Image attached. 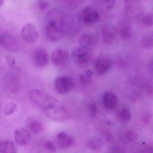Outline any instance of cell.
Listing matches in <instances>:
<instances>
[{
	"label": "cell",
	"instance_id": "obj_28",
	"mask_svg": "<svg viewBox=\"0 0 153 153\" xmlns=\"http://www.w3.org/2000/svg\"><path fill=\"white\" fill-rule=\"evenodd\" d=\"M38 8L40 10L45 11L48 9L49 4L48 2L46 0H38L37 2Z\"/></svg>",
	"mask_w": 153,
	"mask_h": 153
},
{
	"label": "cell",
	"instance_id": "obj_5",
	"mask_svg": "<svg viewBox=\"0 0 153 153\" xmlns=\"http://www.w3.org/2000/svg\"><path fill=\"white\" fill-rule=\"evenodd\" d=\"M56 90L60 94H66L71 91L74 85L73 79L67 75H59L55 79Z\"/></svg>",
	"mask_w": 153,
	"mask_h": 153
},
{
	"label": "cell",
	"instance_id": "obj_3",
	"mask_svg": "<svg viewBox=\"0 0 153 153\" xmlns=\"http://www.w3.org/2000/svg\"><path fill=\"white\" fill-rule=\"evenodd\" d=\"M80 22L86 26H91L98 23L101 20L100 13L91 5H87L81 9L78 14Z\"/></svg>",
	"mask_w": 153,
	"mask_h": 153
},
{
	"label": "cell",
	"instance_id": "obj_31",
	"mask_svg": "<svg viewBox=\"0 0 153 153\" xmlns=\"http://www.w3.org/2000/svg\"><path fill=\"white\" fill-rule=\"evenodd\" d=\"M103 137L108 143H110L113 140V135L112 133L107 129H104L102 132Z\"/></svg>",
	"mask_w": 153,
	"mask_h": 153
},
{
	"label": "cell",
	"instance_id": "obj_1",
	"mask_svg": "<svg viewBox=\"0 0 153 153\" xmlns=\"http://www.w3.org/2000/svg\"><path fill=\"white\" fill-rule=\"evenodd\" d=\"M45 32L50 41L56 42L62 37L64 32L65 16L62 11L54 9L49 12L45 19Z\"/></svg>",
	"mask_w": 153,
	"mask_h": 153
},
{
	"label": "cell",
	"instance_id": "obj_9",
	"mask_svg": "<svg viewBox=\"0 0 153 153\" xmlns=\"http://www.w3.org/2000/svg\"><path fill=\"white\" fill-rule=\"evenodd\" d=\"M32 58L34 64L40 68L46 66L49 61L47 51L42 48L36 49L33 51Z\"/></svg>",
	"mask_w": 153,
	"mask_h": 153
},
{
	"label": "cell",
	"instance_id": "obj_11",
	"mask_svg": "<svg viewBox=\"0 0 153 153\" xmlns=\"http://www.w3.org/2000/svg\"><path fill=\"white\" fill-rule=\"evenodd\" d=\"M112 65V61L109 57L102 55L97 58L94 64V67L97 73L102 75L110 70Z\"/></svg>",
	"mask_w": 153,
	"mask_h": 153
},
{
	"label": "cell",
	"instance_id": "obj_32",
	"mask_svg": "<svg viewBox=\"0 0 153 153\" xmlns=\"http://www.w3.org/2000/svg\"><path fill=\"white\" fill-rule=\"evenodd\" d=\"M6 62L10 66H13L15 63V59L12 56H8L6 57Z\"/></svg>",
	"mask_w": 153,
	"mask_h": 153
},
{
	"label": "cell",
	"instance_id": "obj_12",
	"mask_svg": "<svg viewBox=\"0 0 153 153\" xmlns=\"http://www.w3.org/2000/svg\"><path fill=\"white\" fill-rule=\"evenodd\" d=\"M55 142L59 148L66 149L75 144L74 138L67 132H61L56 136Z\"/></svg>",
	"mask_w": 153,
	"mask_h": 153
},
{
	"label": "cell",
	"instance_id": "obj_20",
	"mask_svg": "<svg viewBox=\"0 0 153 153\" xmlns=\"http://www.w3.org/2000/svg\"><path fill=\"white\" fill-rule=\"evenodd\" d=\"M104 146L103 140L98 137H92L87 142V147L92 151H101L103 149Z\"/></svg>",
	"mask_w": 153,
	"mask_h": 153
},
{
	"label": "cell",
	"instance_id": "obj_29",
	"mask_svg": "<svg viewBox=\"0 0 153 153\" xmlns=\"http://www.w3.org/2000/svg\"><path fill=\"white\" fill-rule=\"evenodd\" d=\"M44 146L48 151L51 152H56V147L55 144L50 141H47L45 142Z\"/></svg>",
	"mask_w": 153,
	"mask_h": 153
},
{
	"label": "cell",
	"instance_id": "obj_27",
	"mask_svg": "<svg viewBox=\"0 0 153 153\" xmlns=\"http://www.w3.org/2000/svg\"><path fill=\"white\" fill-rule=\"evenodd\" d=\"M89 111L91 117L94 118L96 116L98 112V108L95 101H92L89 104Z\"/></svg>",
	"mask_w": 153,
	"mask_h": 153
},
{
	"label": "cell",
	"instance_id": "obj_2",
	"mask_svg": "<svg viewBox=\"0 0 153 153\" xmlns=\"http://www.w3.org/2000/svg\"><path fill=\"white\" fill-rule=\"evenodd\" d=\"M29 95L32 102L43 109L62 105L56 98L48 93L40 90L37 89L31 90Z\"/></svg>",
	"mask_w": 153,
	"mask_h": 153
},
{
	"label": "cell",
	"instance_id": "obj_10",
	"mask_svg": "<svg viewBox=\"0 0 153 153\" xmlns=\"http://www.w3.org/2000/svg\"><path fill=\"white\" fill-rule=\"evenodd\" d=\"M51 58L55 65L57 66H62L69 60V54L65 49L56 48L53 50Z\"/></svg>",
	"mask_w": 153,
	"mask_h": 153
},
{
	"label": "cell",
	"instance_id": "obj_24",
	"mask_svg": "<svg viewBox=\"0 0 153 153\" xmlns=\"http://www.w3.org/2000/svg\"><path fill=\"white\" fill-rule=\"evenodd\" d=\"M141 44L146 49H152L153 48V36H146L143 37L141 40Z\"/></svg>",
	"mask_w": 153,
	"mask_h": 153
},
{
	"label": "cell",
	"instance_id": "obj_18",
	"mask_svg": "<svg viewBox=\"0 0 153 153\" xmlns=\"http://www.w3.org/2000/svg\"><path fill=\"white\" fill-rule=\"evenodd\" d=\"M102 102L106 108L109 110H113L117 105L118 99L113 93L106 92L102 96Z\"/></svg>",
	"mask_w": 153,
	"mask_h": 153
},
{
	"label": "cell",
	"instance_id": "obj_13",
	"mask_svg": "<svg viewBox=\"0 0 153 153\" xmlns=\"http://www.w3.org/2000/svg\"><path fill=\"white\" fill-rule=\"evenodd\" d=\"M78 43L81 46L92 50L97 45V38L94 34L85 32L80 36L78 40Z\"/></svg>",
	"mask_w": 153,
	"mask_h": 153
},
{
	"label": "cell",
	"instance_id": "obj_23",
	"mask_svg": "<svg viewBox=\"0 0 153 153\" xmlns=\"http://www.w3.org/2000/svg\"><path fill=\"white\" fill-rule=\"evenodd\" d=\"M93 72L90 69H87L83 73L79 75V81L83 85L90 84L91 82Z\"/></svg>",
	"mask_w": 153,
	"mask_h": 153
},
{
	"label": "cell",
	"instance_id": "obj_22",
	"mask_svg": "<svg viewBox=\"0 0 153 153\" xmlns=\"http://www.w3.org/2000/svg\"><path fill=\"white\" fill-rule=\"evenodd\" d=\"M118 120L122 123H126L131 119V113L127 108H122L119 110L117 113Z\"/></svg>",
	"mask_w": 153,
	"mask_h": 153
},
{
	"label": "cell",
	"instance_id": "obj_30",
	"mask_svg": "<svg viewBox=\"0 0 153 153\" xmlns=\"http://www.w3.org/2000/svg\"><path fill=\"white\" fill-rule=\"evenodd\" d=\"M143 23L146 27H151L153 25V15L149 14L146 15L143 19Z\"/></svg>",
	"mask_w": 153,
	"mask_h": 153
},
{
	"label": "cell",
	"instance_id": "obj_6",
	"mask_svg": "<svg viewBox=\"0 0 153 153\" xmlns=\"http://www.w3.org/2000/svg\"><path fill=\"white\" fill-rule=\"evenodd\" d=\"M43 110L48 117L54 120H65L68 116V110L63 105L53 106Z\"/></svg>",
	"mask_w": 153,
	"mask_h": 153
},
{
	"label": "cell",
	"instance_id": "obj_26",
	"mask_svg": "<svg viewBox=\"0 0 153 153\" xmlns=\"http://www.w3.org/2000/svg\"><path fill=\"white\" fill-rule=\"evenodd\" d=\"M120 34L122 39L127 40L131 36V31L130 29L126 26H124L120 30Z\"/></svg>",
	"mask_w": 153,
	"mask_h": 153
},
{
	"label": "cell",
	"instance_id": "obj_15",
	"mask_svg": "<svg viewBox=\"0 0 153 153\" xmlns=\"http://www.w3.org/2000/svg\"><path fill=\"white\" fill-rule=\"evenodd\" d=\"M101 34L102 41L105 44H111L115 39V30L109 24H103L101 28Z\"/></svg>",
	"mask_w": 153,
	"mask_h": 153
},
{
	"label": "cell",
	"instance_id": "obj_33",
	"mask_svg": "<svg viewBox=\"0 0 153 153\" xmlns=\"http://www.w3.org/2000/svg\"><path fill=\"white\" fill-rule=\"evenodd\" d=\"M111 152L113 153H122L124 152L123 149L121 147H119V146H114L111 148Z\"/></svg>",
	"mask_w": 153,
	"mask_h": 153
},
{
	"label": "cell",
	"instance_id": "obj_16",
	"mask_svg": "<svg viewBox=\"0 0 153 153\" xmlns=\"http://www.w3.org/2000/svg\"><path fill=\"white\" fill-rule=\"evenodd\" d=\"M5 86L10 92H17L20 89V84L17 76L13 74H7L4 78Z\"/></svg>",
	"mask_w": 153,
	"mask_h": 153
},
{
	"label": "cell",
	"instance_id": "obj_19",
	"mask_svg": "<svg viewBox=\"0 0 153 153\" xmlns=\"http://www.w3.org/2000/svg\"><path fill=\"white\" fill-rule=\"evenodd\" d=\"M27 126L29 130L35 135L40 134L44 129V126L42 123L35 119H29L27 121Z\"/></svg>",
	"mask_w": 153,
	"mask_h": 153
},
{
	"label": "cell",
	"instance_id": "obj_7",
	"mask_svg": "<svg viewBox=\"0 0 153 153\" xmlns=\"http://www.w3.org/2000/svg\"><path fill=\"white\" fill-rule=\"evenodd\" d=\"M22 39L28 43H35L38 38V32L36 26L33 23H27L22 28L21 31Z\"/></svg>",
	"mask_w": 153,
	"mask_h": 153
},
{
	"label": "cell",
	"instance_id": "obj_4",
	"mask_svg": "<svg viewBox=\"0 0 153 153\" xmlns=\"http://www.w3.org/2000/svg\"><path fill=\"white\" fill-rule=\"evenodd\" d=\"M92 50L82 47H76L72 51V57L74 63L80 66L88 65L93 59Z\"/></svg>",
	"mask_w": 153,
	"mask_h": 153
},
{
	"label": "cell",
	"instance_id": "obj_35",
	"mask_svg": "<svg viewBox=\"0 0 153 153\" xmlns=\"http://www.w3.org/2000/svg\"><path fill=\"white\" fill-rule=\"evenodd\" d=\"M152 68H153V62H152Z\"/></svg>",
	"mask_w": 153,
	"mask_h": 153
},
{
	"label": "cell",
	"instance_id": "obj_8",
	"mask_svg": "<svg viewBox=\"0 0 153 153\" xmlns=\"http://www.w3.org/2000/svg\"><path fill=\"white\" fill-rule=\"evenodd\" d=\"M0 46L10 51H18L19 48V43L16 37L9 33L0 35Z\"/></svg>",
	"mask_w": 153,
	"mask_h": 153
},
{
	"label": "cell",
	"instance_id": "obj_34",
	"mask_svg": "<svg viewBox=\"0 0 153 153\" xmlns=\"http://www.w3.org/2000/svg\"><path fill=\"white\" fill-rule=\"evenodd\" d=\"M4 0H0V7L2 6L4 3Z\"/></svg>",
	"mask_w": 153,
	"mask_h": 153
},
{
	"label": "cell",
	"instance_id": "obj_17",
	"mask_svg": "<svg viewBox=\"0 0 153 153\" xmlns=\"http://www.w3.org/2000/svg\"><path fill=\"white\" fill-rule=\"evenodd\" d=\"M119 139L122 143H133L137 140L138 135L134 131L130 129L120 130L118 134Z\"/></svg>",
	"mask_w": 153,
	"mask_h": 153
},
{
	"label": "cell",
	"instance_id": "obj_25",
	"mask_svg": "<svg viewBox=\"0 0 153 153\" xmlns=\"http://www.w3.org/2000/svg\"><path fill=\"white\" fill-rule=\"evenodd\" d=\"M17 109V106L15 103H9L4 107V113L6 116H9L14 113Z\"/></svg>",
	"mask_w": 153,
	"mask_h": 153
},
{
	"label": "cell",
	"instance_id": "obj_21",
	"mask_svg": "<svg viewBox=\"0 0 153 153\" xmlns=\"http://www.w3.org/2000/svg\"><path fill=\"white\" fill-rule=\"evenodd\" d=\"M16 148L11 141L5 140L0 142V153H15Z\"/></svg>",
	"mask_w": 153,
	"mask_h": 153
},
{
	"label": "cell",
	"instance_id": "obj_14",
	"mask_svg": "<svg viewBox=\"0 0 153 153\" xmlns=\"http://www.w3.org/2000/svg\"><path fill=\"white\" fill-rule=\"evenodd\" d=\"M14 139L16 143L19 145H27L30 142L31 135L27 129L24 128H18L15 131Z\"/></svg>",
	"mask_w": 153,
	"mask_h": 153
}]
</instances>
